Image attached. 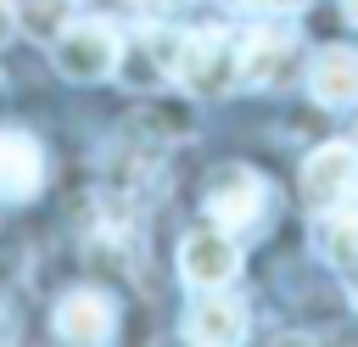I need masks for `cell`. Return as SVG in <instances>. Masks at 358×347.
Masks as SVG:
<instances>
[{
    "label": "cell",
    "mask_w": 358,
    "mask_h": 347,
    "mask_svg": "<svg viewBox=\"0 0 358 347\" xmlns=\"http://www.w3.org/2000/svg\"><path fill=\"white\" fill-rule=\"evenodd\" d=\"M347 302H352V308H358V285H352V291H347Z\"/></svg>",
    "instance_id": "obj_17"
},
{
    "label": "cell",
    "mask_w": 358,
    "mask_h": 347,
    "mask_svg": "<svg viewBox=\"0 0 358 347\" xmlns=\"http://www.w3.org/2000/svg\"><path fill=\"white\" fill-rule=\"evenodd\" d=\"M179 39H185L179 28H145V34L134 39L140 56H129V67H123V62H117V67H123L134 84H162V78H173V67H179Z\"/></svg>",
    "instance_id": "obj_11"
},
{
    "label": "cell",
    "mask_w": 358,
    "mask_h": 347,
    "mask_svg": "<svg viewBox=\"0 0 358 347\" xmlns=\"http://www.w3.org/2000/svg\"><path fill=\"white\" fill-rule=\"evenodd\" d=\"M50 62H56L62 78H73V84H95V78H112V73H117V62H123V39H117V28L101 22V17H73V22L56 28V39H50Z\"/></svg>",
    "instance_id": "obj_1"
},
{
    "label": "cell",
    "mask_w": 358,
    "mask_h": 347,
    "mask_svg": "<svg viewBox=\"0 0 358 347\" xmlns=\"http://www.w3.org/2000/svg\"><path fill=\"white\" fill-rule=\"evenodd\" d=\"M56 336L62 341H112L117 336V308H112V297H101V291H73V297H62L56 302Z\"/></svg>",
    "instance_id": "obj_8"
},
{
    "label": "cell",
    "mask_w": 358,
    "mask_h": 347,
    "mask_svg": "<svg viewBox=\"0 0 358 347\" xmlns=\"http://www.w3.org/2000/svg\"><path fill=\"white\" fill-rule=\"evenodd\" d=\"M296 28L291 22H268L241 45V84H285V73L296 67Z\"/></svg>",
    "instance_id": "obj_6"
},
{
    "label": "cell",
    "mask_w": 358,
    "mask_h": 347,
    "mask_svg": "<svg viewBox=\"0 0 358 347\" xmlns=\"http://www.w3.org/2000/svg\"><path fill=\"white\" fill-rule=\"evenodd\" d=\"M45 185V151L28 129H0V201H34Z\"/></svg>",
    "instance_id": "obj_7"
},
{
    "label": "cell",
    "mask_w": 358,
    "mask_h": 347,
    "mask_svg": "<svg viewBox=\"0 0 358 347\" xmlns=\"http://www.w3.org/2000/svg\"><path fill=\"white\" fill-rule=\"evenodd\" d=\"M308 90H313V101L330 106V112L358 106V50L324 45V50L313 56V67H308Z\"/></svg>",
    "instance_id": "obj_9"
},
{
    "label": "cell",
    "mask_w": 358,
    "mask_h": 347,
    "mask_svg": "<svg viewBox=\"0 0 358 347\" xmlns=\"http://www.w3.org/2000/svg\"><path fill=\"white\" fill-rule=\"evenodd\" d=\"M246 11H257V17H291V11H302L308 0H241Z\"/></svg>",
    "instance_id": "obj_14"
},
{
    "label": "cell",
    "mask_w": 358,
    "mask_h": 347,
    "mask_svg": "<svg viewBox=\"0 0 358 347\" xmlns=\"http://www.w3.org/2000/svg\"><path fill=\"white\" fill-rule=\"evenodd\" d=\"M179 274H185V285H201V291L229 285L241 274V252H235L229 229H218V224L213 229H190L179 241Z\"/></svg>",
    "instance_id": "obj_5"
},
{
    "label": "cell",
    "mask_w": 358,
    "mask_h": 347,
    "mask_svg": "<svg viewBox=\"0 0 358 347\" xmlns=\"http://www.w3.org/2000/svg\"><path fill=\"white\" fill-rule=\"evenodd\" d=\"M241 78V50L224 28H196L179 39V67H173V84L190 90V95H224L229 84Z\"/></svg>",
    "instance_id": "obj_2"
},
{
    "label": "cell",
    "mask_w": 358,
    "mask_h": 347,
    "mask_svg": "<svg viewBox=\"0 0 358 347\" xmlns=\"http://www.w3.org/2000/svg\"><path fill=\"white\" fill-rule=\"evenodd\" d=\"M263 213H268V185H263L257 168L235 162V168H218L213 174V185H207V218L218 229H229V235L235 229H252Z\"/></svg>",
    "instance_id": "obj_4"
},
{
    "label": "cell",
    "mask_w": 358,
    "mask_h": 347,
    "mask_svg": "<svg viewBox=\"0 0 358 347\" xmlns=\"http://www.w3.org/2000/svg\"><path fill=\"white\" fill-rule=\"evenodd\" d=\"M11 34H17V6L0 0V45H11Z\"/></svg>",
    "instance_id": "obj_15"
},
{
    "label": "cell",
    "mask_w": 358,
    "mask_h": 347,
    "mask_svg": "<svg viewBox=\"0 0 358 347\" xmlns=\"http://www.w3.org/2000/svg\"><path fill=\"white\" fill-rule=\"evenodd\" d=\"M319 257L330 269H358V207H330L319 224Z\"/></svg>",
    "instance_id": "obj_12"
},
{
    "label": "cell",
    "mask_w": 358,
    "mask_h": 347,
    "mask_svg": "<svg viewBox=\"0 0 358 347\" xmlns=\"http://www.w3.org/2000/svg\"><path fill=\"white\" fill-rule=\"evenodd\" d=\"M341 17H347V22H358V0H341Z\"/></svg>",
    "instance_id": "obj_16"
},
{
    "label": "cell",
    "mask_w": 358,
    "mask_h": 347,
    "mask_svg": "<svg viewBox=\"0 0 358 347\" xmlns=\"http://www.w3.org/2000/svg\"><path fill=\"white\" fill-rule=\"evenodd\" d=\"M302 201H308V213H330V207L358 201V146H347V140L319 146L302 162Z\"/></svg>",
    "instance_id": "obj_3"
},
{
    "label": "cell",
    "mask_w": 358,
    "mask_h": 347,
    "mask_svg": "<svg viewBox=\"0 0 358 347\" xmlns=\"http://www.w3.org/2000/svg\"><path fill=\"white\" fill-rule=\"evenodd\" d=\"M34 6H39V11H34V28H39V34H45V28L73 22V17H67V0H34Z\"/></svg>",
    "instance_id": "obj_13"
},
{
    "label": "cell",
    "mask_w": 358,
    "mask_h": 347,
    "mask_svg": "<svg viewBox=\"0 0 358 347\" xmlns=\"http://www.w3.org/2000/svg\"><path fill=\"white\" fill-rule=\"evenodd\" d=\"M185 336L201 341V347H224V341L235 347V341H246V308H241L235 297H224V285H213V297H201V302L190 308Z\"/></svg>",
    "instance_id": "obj_10"
}]
</instances>
